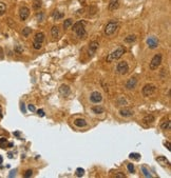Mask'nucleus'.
<instances>
[{"mask_svg":"<svg viewBox=\"0 0 171 178\" xmlns=\"http://www.w3.org/2000/svg\"><path fill=\"white\" fill-rule=\"evenodd\" d=\"M7 11V5L3 2H0V16H2Z\"/></svg>","mask_w":171,"mask_h":178,"instance_id":"29","label":"nucleus"},{"mask_svg":"<svg viewBox=\"0 0 171 178\" xmlns=\"http://www.w3.org/2000/svg\"><path fill=\"white\" fill-rule=\"evenodd\" d=\"M7 146V138H0V148L5 149Z\"/></svg>","mask_w":171,"mask_h":178,"instance_id":"28","label":"nucleus"},{"mask_svg":"<svg viewBox=\"0 0 171 178\" xmlns=\"http://www.w3.org/2000/svg\"><path fill=\"white\" fill-rule=\"evenodd\" d=\"M33 46H34L35 50H40V49H41V43L34 41V43H33Z\"/></svg>","mask_w":171,"mask_h":178,"instance_id":"35","label":"nucleus"},{"mask_svg":"<svg viewBox=\"0 0 171 178\" xmlns=\"http://www.w3.org/2000/svg\"><path fill=\"white\" fill-rule=\"evenodd\" d=\"M15 172H16V171H12V172H11V174H10V177H13V176H15Z\"/></svg>","mask_w":171,"mask_h":178,"instance_id":"43","label":"nucleus"},{"mask_svg":"<svg viewBox=\"0 0 171 178\" xmlns=\"http://www.w3.org/2000/svg\"><path fill=\"white\" fill-rule=\"evenodd\" d=\"M115 177H116V178H125L126 175L124 173H122V172H120V173H117L116 175H115Z\"/></svg>","mask_w":171,"mask_h":178,"instance_id":"36","label":"nucleus"},{"mask_svg":"<svg viewBox=\"0 0 171 178\" xmlns=\"http://www.w3.org/2000/svg\"><path fill=\"white\" fill-rule=\"evenodd\" d=\"M126 53V49L124 46H120L117 48L115 51H113L111 54L108 55L107 57V62H112V61H115V60H118L120 58L123 57V55Z\"/></svg>","mask_w":171,"mask_h":178,"instance_id":"2","label":"nucleus"},{"mask_svg":"<svg viewBox=\"0 0 171 178\" xmlns=\"http://www.w3.org/2000/svg\"><path fill=\"white\" fill-rule=\"evenodd\" d=\"M15 51L17 52V53H21L23 51L22 50V48H20V46H16V49H15Z\"/></svg>","mask_w":171,"mask_h":178,"instance_id":"40","label":"nucleus"},{"mask_svg":"<svg viewBox=\"0 0 171 178\" xmlns=\"http://www.w3.org/2000/svg\"><path fill=\"white\" fill-rule=\"evenodd\" d=\"M98 46H99V44L97 41H91L89 44V55L93 56V55L96 53V51H97Z\"/></svg>","mask_w":171,"mask_h":178,"instance_id":"9","label":"nucleus"},{"mask_svg":"<svg viewBox=\"0 0 171 178\" xmlns=\"http://www.w3.org/2000/svg\"><path fill=\"white\" fill-rule=\"evenodd\" d=\"M74 124H75L76 127H84L87 126V121L85 120V119H82V118H77L74 120Z\"/></svg>","mask_w":171,"mask_h":178,"instance_id":"17","label":"nucleus"},{"mask_svg":"<svg viewBox=\"0 0 171 178\" xmlns=\"http://www.w3.org/2000/svg\"><path fill=\"white\" fill-rule=\"evenodd\" d=\"M85 26H86V21L84 20L77 21L73 26V31L76 33L78 38H85L86 36H87V32H86L85 30Z\"/></svg>","mask_w":171,"mask_h":178,"instance_id":"1","label":"nucleus"},{"mask_svg":"<svg viewBox=\"0 0 171 178\" xmlns=\"http://www.w3.org/2000/svg\"><path fill=\"white\" fill-rule=\"evenodd\" d=\"M59 93L61 94L62 96L67 97L70 95L71 89L69 88V85H67V84H62V85H60V88H59Z\"/></svg>","mask_w":171,"mask_h":178,"instance_id":"11","label":"nucleus"},{"mask_svg":"<svg viewBox=\"0 0 171 178\" xmlns=\"http://www.w3.org/2000/svg\"><path fill=\"white\" fill-rule=\"evenodd\" d=\"M21 111H22L23 113H26V108H24V104L21 103Z\"/></svg>","mask_w":171,"mask_h":178,"instance_id":"42","label":"nucleus"},{"mask_svg":"<svg viewBox=\"0 0 171 178\" xmlns=\"http://www.w3.org/2000/svg\"><path fill=\"white\" fill-rule=\"evenodd\" d=\"M136 83H137L136 78H130V79L128 80V81H127V83H126V88L128 89V90H132V89L135 88Z\"/></svg>","mask_w":171,"mask_h":178,"instance_id":"15","label":"nucleus"},{"mask_svg":"<svg viewBox=\"0 0 171 178\" xmlns=\"http://www.w3.org/2000/svg\"><path fill=\"white\" fill-rule=\"evenodd\" d=\"M147 44H148V46L151 50L156 49V48H158V46H159V39L156 37H153V36H152V37H149L147 39Z\"/></svg>","mask_w":171,"mask_h":178,"instance_id":"8","label":"nucleus"},{"mask_svg":"<svg viewBox=\"0 0 171 178\" xmlns=\"http://www.w3.org/2000/svg\"><path fill=\"white\" fill-rule=\"evenodd\" d=\"M37 114L40 116V117H43V116H45V111L40 109V110H38V111H37Z\"/></svg>","mask_w":171,"mask_h":178,"instance_id":"37","label":"nucleus"},{"mask_svg":"<svg viewBox=\"0 0 171 178\" xmlns=\"http://www.w3.org/2000/svg\"><path fill=\"white\" fill-rule=\"evenodd\" d=\"M79 2H81V3H82V5H85V4H86L85 0H79Z\"/></svg>","mask_w":171,"mask_h":178,"instance_id":"45","label":"nucleus"},{"mask_svg":"<svg viewBox=\"0 0 171 178\" xmlns=\"http://www.w3.org/2000/svg\"><path fill=\"white\" fill-rule=\"evenodd\" d=\"M52 17H53V19H55V20H59V19L63 18V13H60L58 11H54V12L52 13Z\"/></svg>","mask_w":171,"mask_h":178,"instance_id":"19","label":"nucleus"},{"mask_svg":"<svg viewBox=\"0 0 171 178\" xmlns=\"http://www.w3.org/2000/svg\"><path fill=\"white\" fill-rule=\"evenodd\" d=\"M96 13H97V9H96V7H91L89 9V16L95 15Z\"/></svg>","mask_w":171,"mask_h":178,"instance_id":"31","label":"nucleus"},{"mask_svg":"<svg viewBox=\"0 0 171 178\" xmlns=\"http://www.w3.org/2000/svg\"><path fill=\"white\" fill-rule=\"evenodd\" d=\"M142 171H143V173H144L145 177H152V175L150 174V172L148 171V169L146 168L145 166H142Z\"/></svg>","mask_w":171,"mask_h":178,"instance_id":"30","label":"nucleus"},{"mask_svg":"<svg viewBox=\"0 0 171 178\" xmlns=\"http://www.w3.org/2000/svg\"><path fill=\"white\" fill-rule=\"evenodd\" d=\"M0 58H3V50L0 46Z\"/></svg>","mask_w":171,"mask_h":178,"instance_id":"41","label":"nucleus"},{"mask_svg":"<svg viewBox=\"0 0 171 178\" xmlns=\"http://www.w3.org/2000/svg\"><path fill=\"white\" fill-rule=\"evenodd\" d=\"M155 91H156L155 85L152 84V83H148V84H146L145 87L143 88L142 93H143V95H144L145 97H149V96L153 95Z\"/></svg>","mask_w":171,"mask_h":178,"instance_id":"4","label":"nucleus"},{"mask_svg":"<svg viewBox=\"0 0 171 178\" xmlns=\"http://www.w3.org/2000/svg\"><path fill=\"white\" fill-rule=\"evenodd\" d=\"M92 111L94 112L95 114H101L105 112V109L101 105H96V107H93L92 108Z\"/></svg>","mask_w":171,"mask_h":178,"instance_id":"21","label":"nucleus"},{"mask_svg":"<svg viewBox=\"0 0 171 178\" xmlns=\"http://www.w3.org/2000/svg\"><path fill=\"white\" fill-rule=\"evenodd\" d=\"M127 169H128V171L130 172V173H135L134 165H132V163H128V165H127Z\"/></svg>","mask_w":171,"mask_h":178,"instance_id":"33","label":"nucleus"},{"mask_svg":"<svg viewBox=\"0 0 171 178\" xmlns=\"http://www.w3.org/2000/svg\"><path fill=\"white\" fill-rule=\"evenodd\" d=\"M72 24H73V20L71 18H69V19H67V20H65V22H63V29L67 30L71 26H72Z\"/></svg>","mask_w":171,"mask_h":178,"instance_id":"24","label":"nucleus"},{"mask_svg":"<svg viewBox=\"0 0 171 178\" xmlns=\"http://www.w3.org/2000/svg\"><path fill=\"white\" fill-rule=\"evenodd\" d=\"M118 29V21L116 20H111L107 23V26H105V35L107 36H112L115 34V32Z\"/></svg>","mask_w":171,"mask_h":178,"instance_id":"3","label":"nucleus"},{"mask_svg":"<svg viewBox=\"0 0 171 178\" xmlns=\"http://www.w3.org/2000/svg\"><path fill=\"white\" fill-rule=\"evenodd\" d=\"M2 162H3V158H2V156L0 155V165H2Z\"/></svg>","mask_w":171,"mask_h":178,"instance_id":"44","label":"nucleus"},{"mask_svg":"<svg viewBox=\"0 0 171 178\" xmlns=\"http://www.w3.org/2000/svg\"><path fill=\"white\" fill-rule=\"evenodd\" d=\"M156 161H158V162H159L162 166H166V168H169V166H170L169 160H168L165 156H159V157H156Z\"/></svg>","mask_w":171,"mask_h":178,"instance_id":"12","label":"nucleus"},{"mask_svg":"<svg viewBox=\"0 0 171 178\" xmlns=\"http://www.w3.org/2000/svg\"><path fill=\"white\" fill-rule=\"evenodd\" d=\"M27 108H29V110L31 111V112H35V111H36V109H35V107L33 104H29L27 105Z\"/></svg>","mask_w":171,"mask_h":178,"instance_id":"38","label":"nucleus"},{"mask_svg":"<svg viewBox=\"0 0 171 178\" xmlns=\"http://www.w3.org/2000/svg\"><path fill=\"white\" fill-rule=\"evenodd\" d=\"M129 71V65L126 61H120L116 66V72L120 75H126Z\"/></svg>","mask_w":171,"mask_h":178,"instance_id":"6","label":"nucleus"},{"mask_svg":"<svg viewBox=\"0 0 171 178\" xmlns=\"http://www.w3.org/2000/svg\"><path fill=\"white\" fill-rule=\"evenodd\" d=\"M120 115L123 116V117H131L133 115V111L129 108H124V109L120 110Z\"/></svg>","mask_w":171,"mask_h":178,"instance_id":"13","label":"nucleus"},{"mask_svg":"<svg viewBox=\"0 0 171 178\" xmlns=\"http://www.w3.org/2000/svg\"><path fill=\"white\" fill-rule=\"evenodd\" d=\"M75 175L77 177H82L85 175V170L82 168H77L75 171Z\"/></svg>","mask_w":171,"mask_h":178,"instance_id":"26","label":"nucleus"},{"mask_svg":"<svg viewBox=\"0 0 171 178\" xmlns=\"http://www.w3.org/2000/svg\"><path fill=\"white\" fill-rule=\"evenodd\" d=\"M162 54H156V55H154V57L151 59V62H150V69L151 70H156L159 68V65H161V63H162Z\"/></svg>","mask_w":171,"mask_h":178,"instance_id":"5","label":"nucleus"},{"mask_svg":"<svg viewBox=\"0 0 171 178\" xmlns=\"http://www.w3.org/2000/svg\"><path fill=\"white\" fill-rule=\"evenodd\" d=\"M41 0H34L33 1V7H34L35 10H38V9H40L41 7Z\"/></svg>","mask_w":171,"mask_h":178,"instance_id":"27","label":"nucleus"},{"mask_svg":"<svg viewBox=\"0 0 171 178\" xmlns=\"http://www.w3.org/2000/svg\"><path fill=\"white\" fill-rule=\"evenodd\" d=\"M164 144H165V147H167L168 151H171V148H170V142H169V141H165Z\"/></svg>","mask_w":171,"mask_h":178,"instance_id":"39","label":"nucleus"},{"mask_svg":"<svg viewBox=\"0 0 171 178\" xmlns=\"http://www.w3.org/2000/svg\"><path fill=\"white\" fill-rule=\"evenodd\" d=\"M161 127L164 131H167V130H170L171 129V122L170 120H167V121H164L163 123L161 124Z\"/></svg>","mask_w":171,"mask_h":178,"instance_id":"22","label":"nucleus"},{"mask_svg":"<svg viewBox=\"0 0 171 178\" xmlns=\"http://www.w3.org/2000/svg\"><path fill=\"white\" fill-rule=\"evenodd\" d=\"M140 157L142 156H140V154H139V153H130V154H129V158L135 161H139L140 159Z\"/></svg>","mask_w":171,"mask_h":178,"instance_id":"23","label":"nucleus"},{"mask_svg":"<svg viewBox=\"0 0 171 178\" xmlns=\"http://www.w3.org/2000/svg\"><path fill=\"white\" fill-rule=\"evenodd\" d=\"M51 34H52V37H53L54 39H56V38L58 37V35H59V31H58V27H57L56 26H52Z\"/></svg>","mask_w":171,"mask_h":178,"instance_id":"20","label":"nucleus"},{"mask_svg":"<svg viewBox=\"0 0 171 178\" xmlns=\"http://www.w3.org/2000/svg\"><path fill=\"white\" fill-rule=\"evenodd\" d=\"M155 121V117H154L153 115H147V116H145L144 118H143V122H144L145 124H151V123H153V122Z\"/></svg>","mask_w":171,"mask_h":178,"instance_id":"16","label":"nucleus"},{"mask_svg":"<svg viewBox=\"0 0 171 178\" xmlns=\"http://www.w3.org/2000/svg\"><path fill=\"white\" fill-rule=\"evenodd\" d=\"M2 116H3L2 115V110H1V108H0V118H2Z\"/></svg>","mask_w":171,"mask_h":178,"instance_id":"46","label":"nucleus"},{"mask_svg":"<svg viewBox=\"0 0 171 178\" xmlns=\"http://www.w3.org/2000/svg\"><path fill=\"white\" fill-rule=\"evenodd\" d=\"M43 40H45V34H43L42 32L36 33V35H35V41L39 43H42Z\"/></svg>","mask_w":171,"mask_h":178,"instance_id":"18","label":"nucleus"},{"mask_svg":"<svg viewBox=\"0 0 171 178\" xmlns=\"http://www.w3.org/2000/svg\"><path fill=\"white\" fill-rule=\"evenodd\" d=\"M90 100H91V102H93V103H99V102H101V100H103V95H101L99 92L95 91V92H93V93H91Z\"/></svg>","mask_w":171,"mask_h":178,"instance_id":"7","label":"nucleus"},{"mask_svg":"<svg viewBox=\"0 0 171 178\" xmlns=\"http://www.w3.org/2000/svg\"><path fill=\"white\" fill-rule=\"evenodd\" d=\"M29 15H30V10L26 7H22L20 9V11H19V16H20L21 20H26V19L29 17Z\"/></svg>","mask_w":171,"mask_h":178,"instance_id":"10","label":"nucleus"},{"mask_svg":"<svg viewBox=\"0 0 171 178\" xmlns=\"http://www.w3.org/2000/svg\"><path fill=\"white\" fill-rule=\"evenodd\" d=\"M31 32H32V30L30 29V27H26V29L22 30V35L26 36V37H27V36L31 34Z\"/></svg>","mask_w":171,"mask_h":178,"instance_id":"32","label":"nucleus"},{"mask_svg":"<svg viewBox=\"0 0 171 178\" xmlns=\"http://www.w3.org/2000/svg\"><path fill=\"white\" fill-rule=\"evenodd\" d=\"M120 7V0H110L109 2V10L110 11H115Z\"/></svg>","mask_w":171,"mask_h":178,"instance_id":"14","label":"nucleus"},{"mask_svg":"<svg viewBox=\"0 0 171 178\" xmlns=\"http://www.w3.org/2000/svg\"><path fill=\"white\" fill-rule=\"evenodd\" d=\"M9 157H10V158L13 157V154H12V153H9Z\"/></svg>","mask_w":171,"mask_h":178,"instance_id":"47","label":"nucleus"},{"mask_svg":"<svg viewBox=\"0 0 171 178\" xmlns=\"http://www.w3.org/2000/svg\"><path fill=\"white\" fill-rule=\"evenodd\" d=\"M135 40H136V36L135 35H129L125 38V41L127 43H132V42H134Z\"/></svg>","mask_w":171,"mask_h":178,"instance_id":"25","label":"nucleus"},{"mask_svg":"<svg viewBox=\"0 0 171 178\" xmlns=\"http://www.w3.org/2000/svg\"><path fill=\"white\" fill-rule=\"evenodd\" d=\"M32 175H33V171H32V170H27L26 173H24L23 176L26 177V178H29V177H31Z\"/></svg>","mask_w":171,"mask_h":178,"instance_id":"34","label":"nucleus"}]
</instances>
